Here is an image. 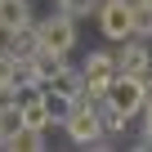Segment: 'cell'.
Listing matches in <instances>:
<instances>
[{"instance_id":"1","label":"cell","mask_w":152,"mask_h":152,"mask_svg":"<svg viewBox=\"0 0 152 152\" xmlns=\"http://www.w3.org/2000/svg\"><path fill=\"white\" fill-rule=\"evenodd\" d=\"M103 103H107V112H116V116H139L143 107H148V76H130V72H116L112 76V85H107V94H103Z\"/></svg>"},{"instance_id":"2","label":"cell","mask_w":152,"mask_h":152,"mask_svg":"<svg viewBox=\"0 0 152 152\" xmlns=\"http://www.w3.org/2000/svg\"><path fill=\"white\" fill-rule=\"evenodd\" d=\"M63 125H67V139H72V143H81V148H90V143L103 139V112L90 107V99H76L72 112L63 116Z\"/></svg>"},{"instance_id":"3","label":"cell","mask_w":152,"mask_h":152,"mask_svg":"<svg viewBox=\"0 0 152 152\" xmlns=\"http://www.w3.org/2000/svg\"><path fill=\"white\" fill-rule=\"evenodd\" d=\"M36 40H40V49H49V54H67L72 45H76V18L72 14H49L40 27H36Z\"/></svg>"},{"instance_id":"4","label":"cell","mask_w":152,"mask_h":152,"mask_svg":"<svg viewBox=\"0 0 152 152\" xmlns=\"http://www.w3.org/2000/svg\"><path fill=\"white\" fill-rule=\"evenodd\" d=\"M81 76H85V99H103L107 85H112V76H116V54L99 49L81 63Z\"/></svg>"},{"instance_id":"5","label":"cell","mask_w":152,"mask_h":152,"mask_svg":"<svg viewBox=\"0 0 152 152\" xmlns=\"http://www.w3.org/2000/svg\"><path fill=\"white\" fill-rule=\"evenodd\" d=\"M99 27H103V36L107 40H125V36H134V5L130 0H103L99 5Z\"/></svg>"},{"instance_id":"6","label":"cell","mask_w":152,"mask_h":152,"mask_svg":"<svg viewBox=\"0 0 152 152\" xmlns=\"http://www.w3.org/2000/svg\"><path fill=\"white\" fill-rule=\"evenodd\" d=\"M116 72H130V76H148L152 72V49L143 45V36H125L121 49H116Z\"/></svg>"},{"instance_id":"7","label":"cell","mask_w":152,"mask_h":152,"mask_svg":"<svg viewBox=\"0 0 152 152\" xmlns=\"http://www.w3.org/2000/svg\"><path fill=\"white\" fill-rule=\"evenodd\" d=\"M27 23H31V9H27V0H0V27L18 31V27H27Z\"/></svg>"},{"instance_id":"8","label":"cell","mask_w":152,"mask_h":152,"mask_svg":"<svg viewBox=\"0 0 152 152\" xmlns=\"http://www.w3.org/2000/svg\"><path fill=\"white\" fill-rule=\"evenodd\" d=\"M40 134H45V130H27V125H23V130H14L0 148H9V152H40V148H45Z\"/></svg>"},{"instance_id":"9","label":"cell","mask_w":152,"mask_h":152,"mask_svg":"<svg viewBox=\"0 0 152 152\" xmlns=\"http://www.w3.org/2000/svg\"><path fill=\"white\" fill-rule=\"evenodd\" d=\"M99 5H103V0H58V9L72 14V18H76V14H90V9H99Z\"/></svg>"},{"instance_id":"10","label":"cell","mask_w":152,"mask_h":152,"mask_svg":"<svg viewBox=\"0 0 152 152\" xmlns=\"http://www.w3.org/2000/svg\"><path fill=\"white\" fill-rule=\"evenodd\" d=\"M14 72H18V63H14L9 54H0V81H18Z\"/></svg>"}]
</instances>
